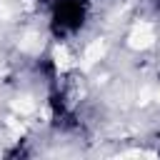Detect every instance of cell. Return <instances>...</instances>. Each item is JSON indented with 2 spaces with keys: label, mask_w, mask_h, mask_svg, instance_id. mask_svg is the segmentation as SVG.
Returning <instances> with one entry per match:
<instances>
[{
  "label": "cell",
  "mask_w": 160,
  "mask_h": 160,
  "mask_svg": "<svg viewBox=\"0 0 160 160\" xmlns=\"http://www.w3.org/2000/svg\"><path fill=\"white\" fill-rule=\"evenodd\" d=\"M45 18L48 35L55 42L78 40L92 18V0H52L45 10Z\"/></svg>",
  "instance_id": "1"
}]
</instances>
